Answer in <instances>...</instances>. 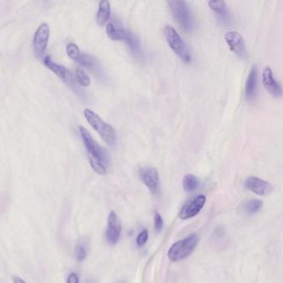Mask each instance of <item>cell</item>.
Here are the masks:
<instances>
[{
    "label": "cell",
    "mask_w": 283,
    "mask_h": 283,
    "mask_svg": "<svg viewBox=\"0 0 283 283\" xmlns=\"http://www.w3.org/2000/svg\"><path fill=\"white\" fill-rule=\"evenodd\" d=\"M198 236L191 234L173 244L168 252V257L170 261H179L190 257L198 244Z\"/></svg>",
    "instance_id": "4"
},
{
    "label": "cell",
    "mask_w": 283,
    "mask_h": 283,
    "mask_svg": "<svg viewBox=\"0 0 283 283\" xmlns=\"http://www.w3.org/2000/svg\"><path fill=\"white\" fill-rule=\"evenodd\" d=\"M75 257H76L77 261H84L87 257V251H86L85 247L82 245V244H78L76 245L75 248Z\"/></svg>",
    "instance_id": "23"
},
{
    "label": "cell",
    "mask_w": 283,
    "mask_h": 283,
    "mask_svg": "<svg viewBox=\"0 0 283 283\" xmlns=\"http://www.w3.org/2000/svg\"><path fill=\"white\" fill-rule=\"evenodd\" d=\"M262 205L264 203L259 199H249L244 202L242 205V210L244 214H253L262 207Z\"/></svg>",
    "instance_id": "19"
},
{
    "label": "cell",
    "mask_w": 283,
    "mask_h": 283,
    "mask_svg": "<svg viewBox=\"0 0 283 283\" xmlns=\"http://www.w3.org/2000/svg\"><path fill=\"white\" fill-rule=\"evenodd\" d=\"M209 6L213 11L218 14L221 19H226L228 12H227V5L225 1H219V0L209 1Z\"/></svg>",
    "instance_id": "18"
},
{
    "label": "cell",
    "mask_w": 283,
    "mask_h": 283,
    "mask_svg": "<svg viewBox=\"0 0 283 283\" xmlns=\"http://www.w3.org/2000/svg\"><path fill=\"white\" fill-rule=\"evenodd\" d=\"M198 186V180L194 174H186L183 180L184 190L186 192H193L196 190Z\"/></svg>",
    "instance_id": "20"
},
{
    "label": "cell",
    "mask_w": 283,
    "mask_h": 283,
    "mask_svg": "<svg viewBox=\"0 0 283 283\" xmlns=\"http://www.w3.org/2000/svg\"><path fill=\"white\" fill-rule=\"evenodd\" d=\"M67 283H79L78 275L76 274V272H72L68 276Z\"/></svg>",
    "instance_id": "26"
},
{
    "label": "cell",
    "mask_w": 283,
    "mask_h": 283,
    "mask_svg": "<svg viewBox=\"0 0 283 283\" xmlns=\"http://www.w3.org/2000/svg\"><path fill=\"white\" fill-rule=\"evenodd\" d=\"M245 187L260 196H266L272 191V185L257 177H249L245 181Z\"/></svg>",
    "instance_id": "13"
},
{
    "label": "cell",
    "mask_w": 283,
    "mask_h": 283,
    "mask_svg": "<svg viewBox=\"0 0 283 283\" xmlns=\"http://www.w3.org/2000/svg\"><path fill=\"white\" fill-rule=\"evenodd\" d=\"M83 143L87 150L89 157L90 165L94 171L100 175L107 174V166L108 165V156L106 150L99 146L97 142L94 140L89 131L85 127H79Z\"/></svg>",
    "instance_id": "1"
},
{
    "label": "cell",
    "mask_w": 283,
    "mask_h": 283,
    "mask_svg": "<svg viewBox=\"0 0 283 283\" xmlns=\"http://www.w3.org/2000/svg\"><path fill=\"white\" fill-rule=\"evenodd\" d=\"M167 4L172 12L174 19L178 23L181 29L186 32L191 30L193 28V19L186 2L180 0H170L168 1Z\"/></svg>",
    "instance_id": "5"
},
{
    "label": "cell",
    "mask_w": 283,
    "mask_h": 283,
    "mask_svg": "<svg viewBox=\"0 0 283 283\" xmlns=\"http://www.w3.org/2000/svg\"><path fill=\"white\" fill-rule=\"evenodd\" d=\"M107 34L109 38L113 41H123L127 44L129 49L132 52V54L139 56L141 53V45L139 37L127 29L117 28L113 24L109 23L107 24Z\"/></svg>",
    "instance_id": "2"
},
{
    "label": "cell",
    "mask_w": 283,
    "mask_h": 283,
    "mask_svg": "<svg viewBox=\"0 0 283 283\" xmlns=\"http://www.w3.org/2000/svg\"><path fill=\"white\" fill-rule=\"evenodd\" d=\"M110 16H111V5L109 1L107 0L100 1L96 18V23L99 26H103L109 19Z\"/></svg>",
    "instance_id": "16"
},
{
    "label": "cell",
    "mask_w": 283,
    "mask_h": 283,
    "mask_svg": "<svg viewBox=\"0 0 283 283\" xmlns=\"http://www.w3.org/2000/svg\"><path fill=\"white\" fill-rule=\"evenodd\" d=\"M50 36V29L46 23L42 24L35 32L33 37V48L35 55L38 59L44 57L48 47V40Z\"/></svg>",
    "instance_id": "7"
},
{
    "label": "cell",
    "mask_w": 283,
    "mask_h": 283,
    "mask_svg": "<svg viewBox=\"0 0 283 283\" xmlns=\"http://www.w3.org/2000/svg\"><path fill=\"white\" fill-rule=\"evenodd\" d=\"M148 230L147 229H145L141 233H139L137 238H136V244H137L138 246H144L147 242V240H148Z\"/></svg>",
    "instance_id": "24"
},
{
    "label": "cell",
    "mask_w": 283,
    "mask_h": 283,
    "mask_svg": "<svg viewBox=\"0 0 283 283\" xmlns=\"http://www.w3.org/2000/svg\"><path fill=\"white\" fill-rule=\"evenodd\" d=\"M44 64L56 76H58L62 81L64 82L67 85L69 86L70 87H72L73 90L76 91V85L74 78H73L72 72H70L68 68H66L64 66L56 64L49 57H44Z\"/></svg>",
    "instance_id": "8"
},
{
    "label": "cell",
    "mask_w": 283,
    "mask_h": 283,
    "mask_svg": "<svg viewBox=\"0 0 283 283\" xmlns=\"http://www.w3.org/2000/svg\"><path fill=\"white\" fill-rule=\"evenodd\" d=\"M257 68L253 65V68L249 72V76L247 79L246 85H245V97L247 100H251L254 98L257 89Z\"/></svg>",
    "instance_id": "15"
},
{
    "label": "cell",
    "mask_w": 283,
    "mask_h": 283,
    "mask_svg": "<svg viewBox=\"0 0 283 283\" xmlns=\"http://www.w3.org/2000/svg\"><path fill=\"white\" fill-rule=\"evenodd\" d=\"M13 283H27L26 281L23 280L22 278H20L18 277H13Z\"/></svg>",
    "instance_id": "27"
},
{
    "label": "cell",
    "mask_w": 283,
    "mask_h": 283,
    "mask_svg": "<svg viewBox=\"0 0 283 283\" xmlns=\"http://www.w3.org/2000/svg\"><path fill=\"white\" fill-rule=\"evenodd\" d=\"M262 83L267 91L275 97H279L281 95V86L275 80L272 69L267 67L262 72Z\"/></svg>",
    "instance_id": "14"
},
{
    "label": "cell",
    "mask_w": 283,
    "mask_h": 283,
    "mask_svg": "<svg viewBox=\"0 0 283 283\" xmlns=\"http://www.w3.org/2000/svg\"><path fill=\"white\" fill-rule=\"evenodd\" d=\"M66 51H67L68 57L72 59V60H75V61H76V59L78 58L79 56L81 54L80 49H79L77 45L75 44L74 43L68 44L67 45V48H66Z\"/></svg>",
    "instance_id": "22"
},
{
    "label": "cell",
    "mask_w": 283,
    "mask_h": 283,
    "mask_svg": "<svg viewBox=\"0 0 283 283\" xmlns=\"http://www.w3.org/2000/svg\"><path fill=\"white\" fill-rule=\"evenodd\" d=\"M122 233V224L116 213L111 211L107 218V229L106 238L111 245H116L120 239Z\"/></svg>",
    "instance_id": "10"
},
{
    "label": "cell",
    "mask_w": 283,
    "mask_h": 283,
    "mask_svg": "<svg viewBox=\"0 0 283 283\" xmlns=\"http://www.w3.org/2000/svg\"><path fill=\"white\" fill-rule=\"evenodd\" d=\"M225 41L237 57L244 59L247 56L246 45L240 33L231 31L225 34Z\"/></svg>",
    "instance_id": "12"
},
{
    "label": "cell",
    "mask_w": 283,
    "mask_h": 283,
    "mask_svg": "<svg viewBox=\"0 0 283 283\" xmlns=\"http://www.w3.org/2000/svg\"><path fill=\"white\" fill-rule=\"evenodd\" d=\"M75 76H76L77 83L83 87H87L91 85V78H90L89 75L87 74V72L82 68H76Z\"/></svg>",
    "instance_id": "21"
},
{
    "label": "cell",
    "mask_w": 283,
    "mask_h": 283,
    "mask_svg": "<svg viewBox=\"0 0 283 283\" xmlns=\"http://www.w3.org/2000/svg\"><path fill=\"white\" fill-rule=\"evenodd\" d=\"M76 62L77 64L88 68V69L92 70L95 72L98 71V62L92 55L85 54V53L81 52V54L79 56L78 58L76 59Z\"/></svg>",
    "instance_id": "17"
},
{
    "label": "cell",
    "mask_w": 283,
    "mask_h": 283,
    "mask_svg": "<svg viewBox=\"0 0 283 283\" xmlns=\"http://www.w3.org/2000/svg\"><path fill=\"white\" fill-rule=\"evenodd\" d=\"M139 178L153 194L159 190V176L158 171L153 167H143L139 170Z\"/></svg>",
    "instance_id": "11"
},
{
    "label": "cell",
    "mask_w": 283,
    "mask_h": 283,
    "mask_svg": "<svg viewBox=\"0 0 283 283\" xmlns=\"http://www.w3.org/2000/svg\"><path fill=\"white\" fill-rule=\"evenodd\" d=\"M154 225H155V231L157 233H159L161 231L164 226V221L162 219V217L160 214L158 213H155V217H154Z\"/></svg>",
    "instance_id": "25"
},
{
    "label": "cell",
    "mask_w": 283,
    "mask_h": 283,
    "mask_svg": "<svg viewBox=\"0 0 283 283\" xmlns=\"http://www.w3.org/2000/svg\"><path fill=\"white\" fill-rule=\"evenodd\" d=\"M84 116L87 119L90 126L99 134L102 139L107 145L114 146L116 141V134L115 129L112 126L108 124L93 111L90 109H85Z\"/></svg>",
    "instance_id": "3"
},
{
    "label": "cell",
    "mask_w": 283,
    "mask_h": 283,
    "mask_svg": "<svg viewBox=\"0 0 283 283\" xmlns=\"http://www.w3.org/2000/svg\"><path fill=\"white\" fill-rule=\"evenodd\" d=\"M164 33L169 46L174 51V53L178 55L185 63L191 62L190 51L176 30L173 27L166 25L164 29Z\"/></svg>",
    "instance_id": "6"
},
{
    "label": "cell",
    "mask_w": 283,
    "mask_h": 283,
    "mask_svg": "<svg viewBox=\"0 0 283 283\" xmlns=\"http://www.w3.org/2000/svg\"><path fill=\"white\" fill-rule=\"evenodd\" d=\"M205 202H206V197L203 194L191 198L185 203L182 209H180L179 214V218L185 220L196 216L205 206Z\"/></svg>",
    "instance_id": "9"
}]
</instances>
